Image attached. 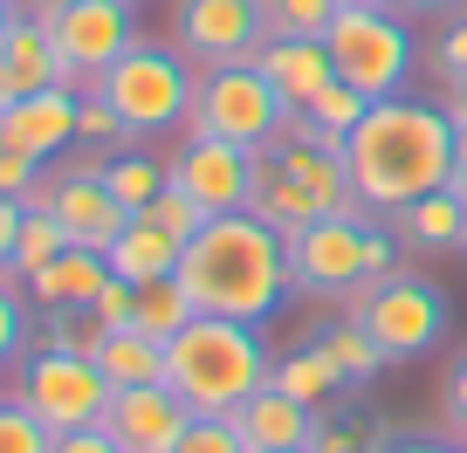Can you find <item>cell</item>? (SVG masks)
Segmentation results:
<instances>
[{
  "mask_svg": "<svg viewBox=\"0 0 467 453\" xmlns=\"http://www.w3.org/2000/svg\"><path fill=\"white\" fill-rule=\"evenodd\" d=\"M344 165H350L358 206L392 220L399 206L453 186V118L440 103L385 97V103H371L365 124L344 138Z\"/></svg>",
  "mask_w": 467,
  "mask_h": 453,
  "instance_id": "cell-1",
  "label": "cell"
},
{
  "mask_svg": "<svg viewBox=\"0 0 467 453\" xmlns=\"http://www.w3.org/2000/svg\"><path fill=\"white\" fill-rule=\"evenodd\" d=\"M179 282H186L200 316L268 323L296 295L289 282V241L254 213H213L200 234L179 248Z\"/></svg>",
  "mask_w": 467,
  "mask_h": 453,
  "instance_id": "cell-2",
  "label": "cell"
},
{
  "mask_svg": "<svg viewBox=\"0 0 467 453\" xmlns=\"http://www.w3.org/2000/svg\"><path fill=\"white\" fill-rule=\"evenodd\" d=\"M275 357L262 344V323L234 316H192L186 330L165 344V385L186 398L192 412H241L268 385Z\"/></svg>",
  "mask_w": 467,
  "mask_h": 453,
  "instance_id": "cell-3",
  "label": "cell"
},
{
  "mask_svg": "<svg viewBox=\"0 0 467 453\" xmlns=\"http://www.w3.org/2000/svg\"><path fill=\"white\" fill-rule=\"evenodd\" d=\"M323 42H330L337 83H350L371 103L399 97L412 83V69H420V42H412L406 15H399L392 0H379V7H337Z\"/></svg>",
  "mask_w": 467,
  "mask_h": 453,
  "instance_id": "cell-4",
  "label": "cell"
},
{
  "mask_svg": "<svg viewBox=\"0 0 467 453\" xmlns=\"http://www.w3.org/2000/svg\"><path fill=\"white\" fill-rule=\"evenodd\" d=\"M89 89L110 97V110L124 118V131H131V138H159V131H179V124L192 118L200 76H192V62L179 56V48L138 42L131 56L117 62V69H103Z\"/></svg>",
  "mask_w": 467,
  "mask_h": 453,
  "instance_id": "cell-5",
  "label": "cell"
},
{
  "mask_svg": "<svg viewBox=\"0 0 467 453\" xmlns=\"http://www.w3.org/2000/svg\"><path fill=\"white\" fill-rule=\"evenodd\" d=\"M289 103L275 97V83L262 76V62H220V69H200V97H192L186 131L200 138H227V145L268 151L282 131H289Z\"/></svg>",
  "mask_w": 467,
  "mask_h": 453,
  "instance_id": "cell-6",
  "label": "cell"
},
{
  "mask_svg": "<svg viewBox=\"0 0 467 453\" xmlns=\"http://www.w3.org/2000/svg\"><path fill=\"white\" fill-rule=\"evenodd\" d=\"M350 316L371 330L385 365H412V357H426L447 336V295L426 275H385L365 295H350Z\"/></svg>",
  "mask_w": 467,
  "mask_h": 453,
  "instance_id": "cell-7",
  "label": "cell"
},
{
  "mask_svg": "<svg viewBox=\"0 0 467 453\" xmlns=\"http://www.w3.org/2000/svg\"><path fill=\"white\" fill-rule=\"evenodd\" d=\"M365 227H371V213H323L289 241V282L303 303H350V295L371 289Z\"/></svg>",
  "mask_w": 467,
  "mask_h": 453,
  "instance_id": "cell-8",
  "label": "cell"
},
{
  "mask_svg": "<svg viewBox=\"0 0 467 453\" xmlns=\"http://www.w3.org/2000/svg\"><path fill=\"white\" fill-rule=\"evenodd\" d=\"M110 392H117V385L103 378L97 357L56 351V344H48V351H35L28 365H21V392L15 398L48 426V433H76V426H103Z\"/></svg>",
  "mask_w": 467,
  "mask_h": 453,
  "instance_id": "cell-9",
  "label": "cell"
},
{
  "mask_svg": "<svg viewBox=\"0 0 467 453\" xmlns=\"http://www.w3.org/2000/svg\"><path fill=\"white\" fill-rule=\"evenodd\" d=\"M165 179H172V186H186L206 213H248V206H254V186H262V151L186 131V145L165 159Z\"/></svg>",
  "mask_w": 467,
  "mask_h": 453,
  "instance_id": "cell-10",
  "label": "cell"
},
{
  "mask_svg": "<svg viewBox=\"0 0 467 453\" xmlns=\"http://www.w3.org/2000/svg\"><path fill=\"white\" fill-rule=\"evenodd\" d=\"M48 28H56L62 69H69L76 89H89L103 69H117L138 48V21L124 0H69L62 15H48Z\"/></svg>",
  "mask_w": 467,
  "mask_h": 453,
  "instance_id": "cell-11",
  "label": "cell"
},
{
  "mask_svg": "<svg viewBox=\"0 0 467 453\" xmlns=\"http://www.w3.org/2000/svg\"><path fill=\"white\" fill-rule=\"evenodd\" d=\"M35 206H48V213L62 220L69 248H97V254L138 220V213H124V206L110 200V186H103V159H83V165H62V172H48L42 192H35Z\"/></svg>",
  "mask_w": 467,
  "mask_h": 453,
  "instance_id": "cell-12",
  "label": "cell"
},
{
  "mask_svg": "<svg viewBox=\"0 0 467 453\" xmlns=\"http://www.w3.org/2000/svg\"><path fill=\"white\" fill-rule=\"evenodd\" d=\"M172 35H179V56L186 62L220 69V62H248L268 42V21L254 0H179Z\"/></svg>",
  "mask_w": 467,
  "mask_h": 453,
  "instance_id": "cell-13",
  "label": "cell"
},
{
  "mask_svg": "<svg viewBox=\"0 0 467 453\" xmlns=\"http://www.w3.org/2000/svg\"><path fill=\"white\" fill-rule=\"evenodd\" d=\"M192 426V406L172 392V385H124L110 392V412H103V433L124 453H172Z\"/></svg>",
  "mask_w": 467,
  "mask_h": 453,
  "instance_id": "cell-14",
  "label": "cell"
},
{
  "mask_svg": "<svg viewBox=\"0 0 467 453\" xmlns=\"http://www.w3.org/2000/svg\"><path fill=\"white\" fill-rule=\"evenodd\" d=\"M0 138L21 145L28 159H62V151L83 138V89L76 83H56V89H35V97L7 103L0 110Z\"/></svg>",
  "mask_w": 467,
  "mask_h": 453,
  "instance_id": "cell-15",
  "label": "cell"
},
{
  "mask_svg": "<svg viewBox=\"0 0 467 453\" xmlns=\"http://www.w3.org/2000/svg\"><path fill=\"white\" fill-rule=\"evenodd\" d=\"M268 159H275L289 179H303V186L323 200V213H365V206H358V192H350L344 145H337V138H317L303 118H289V131L268 145Z\"/></svg>",
  "mask_w": 467,
  "mask_h": 453,
  "instance_id": "cell-16",
  "label": "cell"
},
{
  "mask_svg": "<svg viewBox=\"0 0 467 453\" xmlns=\"http://www.w3.org/2000/svg\"><path fill=\"white\" fill-rule=\"evenodd\" d=\"M69 83L62 69V48H56V28L35 15H15V28L0 35V103H21L35 89H56Z\"/></svg>",
  "mask_w": 467,
  "mask_h": 453,
  "instance_id": "cell-17",
  "label": "cell"
},
{
  "mask_svg": "<svg viewBox=\"0 0 467 453\" xmlns=\"http://www.w3.org/2000/svg\"><path fill=\"white\" fill-rule=\"evenodd\" d=\"M254 62H262V76L275 83V97L289 103V110H309V103L337 83V62H330V42H323V35H309V42L268 35V42L254 48Z\"/></svg>",
  "mask_w": 467,
  "mask_h": 453,
  "instance_id": "cell-18",
  "label": "cell"
},
{
  "mask_svg": "<svg viewBox=\"0 0 467 453\" xmlns=\"http://www.w3.org/2000/svg\"><path fill=\"white\" fill-rule=\"evenodd\" d=\"M317 419H323V412L296 406V398H289V392H275V385H262L248 406L234 412V426H241V439H248L254 453H289V447H309V439H317Z\"/></svg>",
  "mask_w": 467,
  "mask_h": 453,
  "instance_id": "cell-19",
  "label": "cell"
},
{
  "mask_svg": "<svg viewBox=\"0 0 467 453\" xmlns=\"http://www.w3.org/2000/svg\"><path fill=\"white\" fill-rule=\"evenodd\" d=\"M392 234L406 241V248H420V254L461 248V241H467V192L461 186H440V192H426V200L399 206V213H392Z\"/></svg>",
  "mask_w": 467,
  "mask_h": 453,
  "instance_id": "cell-20",
  "label": "cell"
},
{
  "mask_svg": "<svg viewBox=\"0 0 467 453\" xmlns=\"http://www.w3.org/2000/svg\"><path fill=\"white\" fill-rule=\"evenodd\" d=\"M103 282H110V254L69 248V254H56L42 275H28V295H35V309H89Z\"/></svg>",
  "mask_w": 467,
  "mask_h": 453,
  "instance_id": "cell-21",
  "label": "cell"
},
{
  "mask_svg": "<svg viewBox=\"0 0 467 453\" xmlns=\"http://www.w3.org/2000/svg\"><path fill=\"white\" fill-rule=\"evenodd\" d=\"M268 385H275V392H289L296 406H309V412H330L337 398L350 392V378H344V371H337V357L323 351V344H303V351L275 357V371H268Z\"/></svg>",
  "mask_w": 467,
  "mask_h": 453,
  "instance_id": "cell-22",
  "label": "cell"
},
{
  "mask_svg": "<svg viewBox=\"0 0 467 453\" xmlns=\"http://www.w3.org/2000/svg\"><path fill=\"white\" fill-rule=\"evenodd\" d=\"M248 213H254V220H268L282 241H296L309 220H323V200L303 186V179H289V172H282V165L262 151V186H254V206H248Z\"/></svg>",
  "mask_w": 467,
  "mask_h": 453,
  "instance_id": "cell-23",
  "label": "cell"
},
{
  "mask_svg": "<svg viewBox=\"0 0 467 453\" xmlns=\"http://www.w3.org/2000/svg\"><path fill=\"white\" fill-rule=\"evenodd\" d=\"M89 357L103 365V378H110L117 392H124V385H165V344H159V336H145L138 323L103 330Z\"/></svg>",
  "mask_w": 467,
  "mask_h": 453,
  "instance_id": "cell-24",
  "label": "cell"
},
{
  "mask_svg": "<svg viewBox=\"0 0 467 453\" xmlns=\"http://www.w3.org/2000/svg\"><path fill=\"white\" fill-rule=\"evenodd\" d=\"M110 275H124V282H159V275H179V241L172 234H159L151 220H131L124 234L110 241Z\"/></svg>",
  "mask_w": 467,
  "mask_h": 453,
  "instance_id": "cell-25",
  "label": "cell"
},
{
  "mask_svg": "<svg viewBox=\"0 0 467 453\" xmlns=\"http://www.w3.org/2000/svg\"><path fill=\"white\" fill-rule=\"evenodd\" d=\"M200 316V309H192V295H186V282L179 275H159V282H138V309H131V323L145 336H159V344H172L179 330H186V323Z\"/></svg>",
  "mask_w": 467,
  "mask_h": 453,
  "instance_id": "cell-26",
  "label": "cell"
},
{
  "mask_svg": "<svg viewBox=\"0 0 467 453\" xmlns=\"http://www.w3.org/2000/svg\"><path fill=\"white\" fill-rule=\"evenodd\" d=\"M103 186H110V200L124 206V213H145V206L159 200V186H165V165L151 159V151H117V159H103Z\"/></svg>",
  "mask_w": 467,
  "mask_h": 453,
  "instance_id": "cell-27",
  "label": "cell"
},
{
  "mask_svg": "<svg viewBox=\"0 0 467 453\" xmlns=\"http://www.w3.org/2000/svg\"><path fill=\"white\" fill-rule=\"evenodd\" d=\"M317 344H323V351L337 357V371H344L350 385H371V378H379V371H385V351H379V344H371V330H365V323H358V316H337L330 330L317 336Z\"/></svg>",
  "mask_w": 467,
  "mask_h": 453,
  "instance_id": "cell-28",
  "label": "cell"
},
{
  "mask_svg": "<svg viewBox=\"0 0 467 453\" xmlns=\"http://www.w3.org/2000/svg\"><path fill=\"white\" fill-rule=\"evenodd\" d=\"M56 254H69V234H62V220L48 213V206L28 200V220H21V241H15V262H7V275H42Z\"/></svg>",
  "mask_w": 467,
  "mask_h": 453,
  "instance_id": "cell-29",
  "label": "cell"
},
{
  "mask_svg": "<svg viewBox=\"0 0 467 453\" xmlns=\"http://www.w3.org/2000/svg\"><path fill=\"white\" fill-rule=\"evenodd\" d=\"M365 110H371V97H358L350 83H330L317 103H309V110H296V118H303L317 138H337V145H344V138L365 124Z\"/></svg>",
  "mask_w": 467,
  "mask_h": 453,
  "instance_id": "cell-30",
  "label": "cell"
},
{
  "mask_svg": "<svg viewBox=\"0 0 467 453\" xmlns=\"http://www.w3.org/2000/svg\"><path fill=\"white\" fill-rule=\"evenodd\" d=\"M138 220H151L159 234H172L179 248H186V241L200 234V227H206V220H213V213H206V206L192 200L186 186H172V179H165V186H159V200H151V206H145V213H138Z\"/></svg>",
  "mask_w": 467,
  "mask_h": 453,
  "instance_id": "cell-31",
  "label": "cell"
},
{
  "mask_svg": "<svg viewBox=\"0 0 467 453\" xmlns=\"http://www.w3.org/2000/svg\"><path fill=\"white\" fill-rule=\"evenodd\" d=\"M337 15V0H262V21L268 35H296V42H309V35H323Z\"/></svg>",
  "mask_w": 467,
  "mask_h": 453,
  "instance_id": "cell-32",
  "label": "cell"
},
{
  "mask_svg": "<svg viewBox=\"0 0 467 453\" xmlns=\"http://www.w3.org/2000/svg\"><path fill=\"white\" fill-rule=\"evenodd\" d=\"M399 439L371 433V419H317V439L309 453H392Z\"/></svg>",
  "mask_w": 467,
  "mask_h": 453,
  "instance_id": "cell-33",
  "label": "cell"
},
{
  "mask_svg": "<svg viewBox=\"0 0 467 453\" xmlns=\"http://www.w3.org/2000/svg\"><path fill=\"white\" fill-rule=\"evenodd\" d=\"M172 453H254L248 439H241V426H234V412H192L186 439H179Z\"/></svg>",
  "mask_w": 467,
  "mask_h": 453,
  "instance_id": "cell-34",
  "label": "cell"
},
{
  "mask_svg": "<svg viewBox=\"0 0 467 453\" xmlns=\"http://www.w3.org/2000/svg\"><path fill=\"white\" fill-rule=\"evenodd\" d=\"M48 447H56V433L21 398H0V453H48Z\"/></svg>",
  "mask_w": 467,
  "mask_h": 453,
  "instance_id": "cell-35",
  "label": "cell"
},
{
  "mask_svg": "<svg viewBox=\"0 0 467 453\" xmlns=\"http://www.w3.org/2000/svg\"><path fill=\"white\" fill-rule=\"evenodd\" d=\"M0 192H7V200H35V192H42V159H28V151L7 145V138H0Z\"/></svg>",
  "mask_w": 467,
  "mask_h": 453,
  "instance_id": "cell-36",
  "label": "cell"
},
{
  "mask_svg": "<svg viewBox=\"0 0 467 453\" xmlns=\"http://www.w3.org/2000/svg\"><path fill=\"white\" fill-rule=\"evenodd\" d=\"M440 419H447L453 439H467V351L447 365V378H440Z\"/></svg>",
  "mask_w": 467,
  "mask_h": 453,
  "instance_id": "cell-37",
  "label": "cell"
},
{
  "mask_svg": "<svg viewBox=\"0 0 467 453\" xmlns=\"http://www.w3.org/2000/svg\"><path fill=\"white\" fill-rule=\"evenodd\" d=\"M131 309H138V282L110 275V282L97 289V303H89V316H97L103 330H124V323H131Z\"/></svg>",
  "mask_w": 467,
  "mask_h": 453,
  "instance_id": "cell-38",
  "label": "cell"
},
{
  "mask_svg": "<svg viewBox=\"0 0 467 453\" xmlns=\"http://www.w3.org/2000/svg\"><path fill=\"white\" fill-rule=\"evenodd\" d=\"M124 131V118L110 110V97H97V89H83V145H117Z\"/></svg>",
  "mask_w": 467,
  "mask_h": 453,
  "instance_id": "cell-39",
  "label": "cell"
},
{
  "mask_svg": "<svg viewBox=\"0 0 467 453\" xmlns=\"http://www.w3.org/2000/svg\"><path fill=\"white\" fill-rule=\"evenodd\" d=\"M21 344H28V316H21V295L7 289V275H0V365H15Z\"/></svg>",
  "mask_w": 467,
  "mask_h": 453,
  "instance_id": "cell-40",
  "label": "cell"
},
{
  "mask_svg": "<svg viewBox=\"0 0 467 453\" xmlns=\"http://www.w3.org/2000/svg\"><path fill=\"white\" fill-rule=\"evenodd\" d=\"M365 275H371V282L399 275V234H392V227H379V220L365 227Z\"/></svg>",
  "mask_w": 467,
  "mask_h": 453,
  "instance_id": "cell-41",
  "label": "cell"
},
{
  "mask_svg": "<svg viewBox=\"0 0 467 453\" xmlns=\"http://www.w3.org/2000/svg\"><path fill=\"white\" fill-rule=\"evenodd\" d=\"M433 62H440V76H447V83H461V76H467V15L447 21V35L433 42Z\"/></svg>",
  "mask_w": 467,
  "mask_h": 453,
  "instance_id": "cell-42",
  "label": "cell"
},
{
  "mask_svg": "<svg viewBox=\"0 0 467 453\" xmlns=\"http://www.w3.org/2000/svg\"><path fill=\"white\" fill-rule=\"evenodd\" d=\"M48 453H124V447H117L103 426H76V433H56V447H48Z\"/></svg>",
  "mask_w": 467,
  "mask_h": 453,
  "instance_id": "cell-43",
  "label": "cell"
},
{
  "mask_svg": "<svg viewBox=\"0 0 467 453\" xmlns=\"http://www.w3.org/2000/svg\"><path fill=\"white\" fill-rule=\"evenodd\" d=\"M21 220H28V200H7V192H0V275H7V262H15Z\"/></svg>",
  "mask_w": 467,
  "mask_h": 453,
  "instance_id": "cell-44",
  "label": "cell"
},
{
  "mask_svg": "<svg viewBox=\"0 0 467 453\" xmlns=\"http://www.w3.org/2000/svg\"><path fill=\"white\" fill-rule=\"evenodd\" d=\"M453 186L467 192V124H453Z\"/></svg>",
  "mask_w": 467,
  "mask_h": 453,
  "instance_id": "cell-45",
  "label": "cell"
},
{
  "mask_svg": "<svg viewBox=\"0 0 467 453\" xmlns=\"http://www.w3.org/2000/svg\"><path fill=\"white\" fill-rule=\"evenodd\" d=\"M440 110H447L453 124H467V76H461V83H447V103H440Z\"/></svg>",
  "mask_w": 467,
  "mask_h": 453,
  "instance_id": "cell-46",
  "label": "cell"
},
{
  "mask_svg": "<svg viewBox=\"0 0 467 453\" xmlns=\"http://www.w3.org/2000/svg\"><path fill=\"white\" fill-rule=\"evenodd\" d=\"M399 7H406V15H453L461 0H399Z\"/></svg>",
  "mask_w": 467,
  "mask_h": 453,
  "instance_id": "cell-47",
  "label": "cell"
},
{
  "mask_svg": "<svg viewBox=\"0 0 467 453\" xmlns=\"http://www.w3.org/2000/svg\"><path fill=\"white\" fill-rule=\"evenodd\" d=\"M69 0H21V15H35V21H48V15H62Z\"/></svg>",
  "mask_w": 467,
  "mask_h": 453,
  "instance_id": "cell-48",
  "label": "cell"
},
{
  "mask_svg": "<svg viewBox=\"0 0 467 453\" xmlns=\"http://www.w3.org/2000/svg\"><path fill=\"white\" fill-rule=\"evenodd\" d=\"M15 15H21V0H0V35L15 28Z\"/></svg>",
  "mask_w": 467,
  "mask_h": 453,
  "instance_id": "cell-49",
  "label": "cell"
},
{
  "mask_svg": "<svg viewBox=\"0 0 467 453\" xmlns=\"http://www.w3.org/2000/svg\"><path fill=\"white\" fill-rule=\"evenodd\" d=\"M337 7H379V0H337Z\"/></svg>",
  "mask_w": 467,
  "mask_h": 453,
  "instance_id": "cell-50",
  "label": "cell"
},
{
  "mask_svg": "<svg viewBox=\"0 0 467 453\" xmlns=\"http://www.w3.org/2000/svg\"><path fill=\"white\" fill-rule=\"evenodd\" d=\"M447 453H467V439H453V447H447Z\"/></svg>",
  "mask_w": 467,
  "mask_h": 453,
  "instance_id": "cell-51",
  "label": "cell"
},
{
  "mask_svg": "<svg viewBox=\"0 0 467 453\" xmlns=\"http://www.w3.org/2000/svg\"><path fill=\"white\" fill-rule=\"evenodd\" d=\"M289 453H309V447H289Z\"/></svg>",
  "mask_w": 467,
  "mask_h": 453,
  "instance_id": "cell-52",
  "label": "cell"
},
{
  "mask_svg": "<svg viewBox=\"0 0 467 453\" xmlns=\"http://www.w3.org/2000/svg\"><path fill=\"white\" fill-rule=\"evenodd\" d=\"M124 7H138V0H124Z\"/></svg>",
  "mask_w": 467,
  "mask_h": 453,
  "instance_id": "cell-53",
  "label": "cell"
},
{
  "mask_svg": "<svg viewBox=\"0 0 467 453\" xmlns=\"http://www.w3.org/2000/svg\"><path fill=\"white\" fill-rule=\"evenodd\" d=\"M254 7H262V0H254Z\"/></svg>",
  "mask_w": 467,
  "mask_h": 453,
  "instance_id": "cell-54",
  "label": "cell"
},
{
  "mask_svg": "<svg viewBox=\"0 0 467 453\" xmlns=\"http://www.w3.org/2000/svg\"><path fill=\"white\" fill-rule=\"evenodd\" d=\"M0 110H7V103H0Z\"/></svg>",
  "mask_w": 467,
  "mask_h": 453,
  "instance_id": "cell-55",
  "label": "cell"
},
{
  "mask_svg": "<svg viewBox=\"0 0 467 453\" xmlns=\"http://www.w3.org/2000/svg\"><path fill=\"white\" fill-rule=\"evenodd\" d=\"M461 248H467V241H461Z\"/></svg>",
  "mask_w": 467,
  "mask_h": 453,
  "instance_id": "cell-56",
  "label": "cell"
},
{
  "mask_svg": "<svg viewBox=\"0 0 467 453\" xmlns=\"http://www.w3.org/2000/svg\"><path fill=\"white\" fill-rule=\"evenodd\" d=\"M392 453H399V447H392Z\"/></svg>",
  "mask_w": 467,
  "mask_h": 453,
  "instance_id": "cell-57",
  "label": "cell"
}]
</instances>
